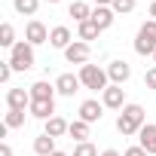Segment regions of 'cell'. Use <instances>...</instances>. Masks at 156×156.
<instances>
[{
  "label": "cell",
  "mask_w": 156,
  "mask_h": 156,
  "mask_svg": "<svg viewBox=\"0 0 156 156\" xmlns=\"http://www.w3.org/2000/svg\"><path fill=\"white\" fill-rule=\"evenodd\" d=\"M147 122H144V107L141 104H126L122 107V113L116 116V132L119 135H138L141 129H144Z\"/></svg>",
  "instance_id": "6da1fadb"
},
{
  "label": "cell",
  "mask_w": 156,
  "mask_h": 156,
  "mask_svg": "<svg viewBox=\"0 0 156 156\" xmlns=\"http://www.w3.org/2000/svg\"><path fill=\"white\" fill-rule=\"evenodd\" d=\"M135 52L138 55H156V22L147 19L135 37Z\"/></svg>",
  "instance_id": "7a4b0ae2"
},
{
  "label": "cell",
  "mask_w": 156,
  "mask_h": 156,
  "mask_svg": "<svg viewBox=\"0 0 156 156\" xmlns=\"http://www.w3.org/2000/svg\"><path fill=\"white\" fill-rule=\"evenodd\" d=\"M107 70H101L98 64H83L80 67V83L86 86V89H95V92H104L107 89Z\"/></svg>",
  "instance_id": "3957f363"
},
{
  "label": "cell",
  "mask_w": 156,
  "mask_h": 156,
  "mask_svg": "<svg viewBox=\"0 0 156 156\" xmlns=\"http://www.w3.org/2000/svg\"><path fill=\"white\" fill-rule=\"evenodd\" d=\"M9 64H12V70H31L34 67V46L28 40H19L9 49Z\"/></svg>",
  "instance_id": "277c9868"
},
{
  "label": "cell",
  "mask_w": 156,
  "mask_h": 156,
  "mask_svg": "<svg viewBox=\"0 0 156 156\" xmlns=\"http://www.w3.org/2000/svg\"><path fill=\"white\" fill-rule=\"evenodd\" d=\"M89 55H92V49H89V43H83V40H73V43L64 49V58H67L70 64H86Z\"/></svg>",
  "instance_id": "5b68a950"
},
{
  "label": "cell",
  "mask_w": 156,
  "mask_h": 156,
  "mask_svg": "<svg viewBox=\"0 0 156 156\" xmlns=\"http://www.w3.org/2000/svg\"><path fill=\"white\" fill-rule=\"evenodd\" d=\"M31 101H34L31 98V89H19L16 86V89L6 92V107L9 110H25V107H31Z\"/></svg>",
  "instance_id": "8992f818"
},
{
  "label": "cell",
  "mask_w": 156,
  "mask_h": 156,
  "mask_svg": "<svg viewBox=\"0 0 156 156\" xmlns=\"http://www.w3.org/2000/svg\"><path fill=\"white\" fill-rule=\"evenodd\" d=\"M83 83H80V76H73V73H61L58 80H55V92L58 95H64V98H73V92L80 89Z\"/></svg>",
  "instance_id": "52a82bcc"
},
{
  "label": "cell",
  "mask_w": 156,
  "mask_h": 156,
  "mask_svg": "<svg viewBox=\"0 0 156 156\" xmlns=\"http://www.w3.org/2000/svg\"><path fill=\"white\" fill-rule=\"evenodd\" d=\"M25 40H28L31 46L49 43V31H46V25H43V22H28V28H25Z\"/></svg>",
  "instance_id": "ba28073f"
},
{
  "label": "cell",
  "mask_w": 156,
  "mask_h": 156,
  "mask_svg": "<svg viewBox=\"0 0 156 156\" xmlns=\"http://www.w3.org/2000/svg\"><path fill=\"white\" fill-rule=\"evenodd\" d=\"M122 101H126V89H122V86H107V89L101 92V104H104V107L122 110Z\"/></svg>",
  "instance_id": "9c48e42d"
},
{
  "label": "cell",
  "mask_w": 156,
  "mask_h": 156,
  "mask_svg": "<svg viewBox=\"0 0 156 156\" xmlns=\"http://www.w3.org/2000/svg\"><path fill=\"white\" fill-rule=\"evenodd\" d=\"M107 76H110L113 86H122L129 76H132V67H129L126 61H110V64H107Z\"/></svg>",
  "instance_id": "30bf717a"
},
{
  "label": "cell",
  "mask_w": 156,
  "mask_h": 156,
  "mask_svg": "<svg viewBox=\"0 0 156 156\" xmlns=\"http://www.w3.org/2000/svg\"><path fill=\"white\" fill-rule=\"evenodd\" d=\"M101 113H104V104H98V101H83V104H80V119L89 122V126L98 122Z\"/></svg>",
  "instance_id": "8fae6325"
},
{
  "label": "cell",
  "mask_w": 156,
  "mask_h": 156,
  "mask_svg": "<svg viewBox=\"0 0 156 156\" xmlns=\"http://www.w3.org/2000/svg\"><path fill=\"white\" fill-rule=\"evenodd\" d=\"M138 138H141V147L147 150V156H156V126L147 122V126L138 132Z\"/></svg>",
  "instance_id": "7c38bea8"
},
{
  "label": "cell",
  "mask_w": 156,
  "mask_h": 156,
  "mask_svg": "<svg viewBox=\"0 0 156 156\" xmlns=\"http://www.w3.org/2000/svg\"><path fill=\"white\" fill-rule=\"evenodd\" d=\"M113 19H116V12H113L110 6H95V9H92V22H95L101 31H107V28L113 25Z\"/></svg>",
  "instance_id": "4fadbf2b"
},
{
  "label": "cell",
  "mask_w": 156,
  "mask_h": 156,
  "mask_svg": "<svg viewBox=\"0 0 156 156\" xmlns=\"http://www.w3.org/2000/svg\"><path fill=\"white\" fill-rule=\"evenodd\" d=\"M73 40H70V31L64 28V25H58V28H52L49 31V46H55V49H67Z\"/></svg>",
  "instance_id": "5bb4252c"
},
{
  "label": "cell",
  "mask_w": 156,
  "mask_h": 156,
  "mask_svg": "<svg viewBox=\"0 0 156 156\" xmlns=\"http://www.w3.org/2000/svg\"><path fill=\"white\" fill-rule=\"evenodd\" d=\"M31 98L34 101H55V86H49L46 80H37L31 86Z\"/></svg>",
  "instance_id": "9a60e30c"
},
{
  "label": "cell",
  "mask_w": 156,
  "mask_h": 156,
  "mask_svg": "<svg viewBox=\"0 0 156 156\" xmlns=\"http://www.w3.org/2000/svg\"><path fill=\"white\" fill-rule=\"evenodd\" d=\"M28 110H31V116H37V119H43V122H46V119H52V116H55V101H31V107H28Z\"/></svg>",
  "instance_id": "2e32d148"
},
{
  "label": "cell",
  "mask_w": 156,
  "mask_h": 156,
  "mask_svg": "<svg viewBox=\"0 0 156 156\" xmlns=\"http://www.w3.org/2000/svg\"><path fill=\"white\" fill-rule=\"evenodd\" d=\"M34 153H37V156H52V153H55V138L46 135V132H43L40 138H34Z\"/></svg>",
  "instance_id": "e0dca14e"
},
{
  "label": "cell",
  "mask_w": 156,
  "mask_h": 156,
  "mask_svg": "<svg viewBox=\"0 0 156 156\" xmlns=\"http://www.w3.org/2000/svg\"><path fill=\"white\" fill-rule=\"evenodd\" d=\"M67 12L73 16V22H76V25H83V22H89V19H92V9H89V3H83V0H73Z\"/></svg>",
  "instance_id": "ac0fdd59"
},
{
  "label": "cell",
  "mask_w": 156,
  "mask_h": 156,
  "mask_svg": "<svg viewBox=\"0 0 156 156\" xmlns=\"http://www.w3.org/2000/svg\"><path fill=\"white\" fill-rule=\"evenodd\" d=\"M70 132V122H64L61 116H52V119H46V135H52V138H61V135H67Z\"/></svg>",
  "instance_id": "d6986e66"
},
{
  "label": "cell",
  "mask_w": 156,
  "mask_h": 156,
  "mask_svg": "<svg viewBox=\"0 0 156 156\" xmlns=\"http://www.w3.org/2000/svg\"><path fill=\"white\" fill-rule=\"evenodd\" d=\"M67 135H70V138H76V141H89V122H83V119H73Z\"/></svg>",
  "instance_id": "ffe728a7"
},
{
  "label": "cell",
  "mask_w": 156,
  "mask_h": 156,
  "mask_svg": "<svg viewBox=\"0 0 156 156\" xmlns=\"http://www.w3.org/2000/svg\"><path fill=\"white\" fill-rule=\"evenodd\" d=\"M98 34H101V28H98V25H95V22H92V19H89V22H83V25H80V40H83V43H86V40H95V37H98Z\"/></svg>",
  "instance_id": "44dd1931"
},
{
  "label": "cell",
  "mask_w": 156,
  "mask_h": 156,
  "mask_svg": "<svg viewBox=\"0 0 156 156\" xmlns=\"http://www.w3.org/2000/svg\"><path fill=\"white\" fill-rule=\"evenodd\" d=\"M0 46H6V49L16 46V31H12L9 22H6V25H0Z\"/></svg>",
  "instance_id": "7402d4cb"
},
{
  "label": "cell",
  "mask_w": 156,
  "mask_h": 156,
  "mask_svg": "<svg viewBox=\"0 0 156 156\" xmlns=\"http://www.w3.org/2000/svg\"><path fill=\"white\" fill-rule=\"evenodd\" d=\"M37 6H40V0H16V12H22V16H34Z\"/></svg>",
  "instance_id": "603a6c76"
},
{
  "label": "cell",
  "mask_w": 156,
  "mask_h": 156,
  "mask_svg": "<svg viewBox=\"0 0 156 156\" xmlns=\"http://www.w3.org/2000/svg\"><path fill=\"white\" fill-rule=\"evenodd\" d=\"M6 126L9 129H22L25 126V110H9L6 113Z\"/></svg>",
  "instance_id": "cb8c5ba5"
},
{
  "label": "cell",
  "mask_w": 156,
  "mask_h": 156,
  "mask_svg": "<svg viewBox=\"0 0 156 156\" xmlns=\"http://www.w3.org/2000/svg\"><path fill=\"white\" fill-rule=\"evenodd\" d=\"M73 156H98V150H95V144H89V141H80L73 147Z\"/></svg>",
  "instance_id": "d4e9b609"
},
{
  "label": "cell",
  "mask_w": 156,
  "mask_h": 156,
  "mask_svg": "<svg viewBox=\"0 0 156 156\" xmlns=\"http://www.w3.org/2000/svg\"><path fill=\"white\" fill-rule=\"evenodd\" d=\"M113 12H132L135 9V0H113Z\"/></svg>",
  "instance_id": "484cf974"
},
{
  "label": "cell",
  "mask_w": 156,
  "mask_h": 156,
  "mask_svg": "<svg viewBox=\"0 0 156 156\" xmlns=\"http://www.w3.org/2000/svg\"><path fill=\"white\" fill-rule=\"evenodd\" d=\"M9 76H12V64L9 61H0V83H6Z\"/></svg>",
  "instance_id": "4316f807"
},
{
  "label": "cell",
  "mask_w": 156,
  "mask_h": 156,
  "mask_svg": "<svg viewBox=\"0 0 156 156\" xmlns=\"http://www.w3.org/2000/svg\"><path fill=\"white\" fill-rule=\"evenodd\" d=\"M144 83H147V89H153V92H156V67H150V70L144 73Z\"/></svg>",
  "instance_id": "83f0119b"
},
{
  "label": "cell",
  "mask_w": 156,
  "mask_h": 156,
  "mask_svg": "<svg viewBox=\"0 0 156 156\" xmlns=\"http://www.w3.org/2000/svg\"><path fill=\"white\" fill-rule=\"evenodd\" d=\"M122 156H147V150H144V147L138 144V147H129V150H126Z\"/></svg>",
  "instance_id": "f1b7e54d"
},
{
  "label": "cell",
  "mask_w": 156,
  "mask_h": 156,
  "mask_svg": "<svg viewBox=\"0 0 156 156\" xmlns=\"http://www.w3.org/2000/svg\"><path fill=\"white\" fill-rule=\"evenodd\" d=\"M0 156H12V147L3 141V144H0Z\"/></svg>",
  "instance_id": "f546056e"
},
{
  "label": "cell",
  "mask_w": 156,
  "mask_h": 156,
  "mask_svg": "<svg viewBox=\"0 0 156 156\" xmlns=\"http://www.w3.org/2000/svg\"><path fill=\"white\" fill-rule=\"evenodd\" d=\"M147 16H150V19L156 22V0H153V3H150V12H147Z\"/></svg>",
  "instance_id": "4dcf8cb0"
},
{
  "label": "cell",
  "mask_w": 156,
  "mask_h": 156,
  "mask_svg": "<svg viewBox=\"0 0 156 156\" xmlns=\"http://www.w3.org/2000/svg\"><path fill=\"white\" fill-rule=\"evenodd\" d=\"M98 6H113V0H95Z\"/></svg>",
  "instance_id": "1f68e13d"
},
{
  "label": "cell",
  "mask_w": 156,
  "mask_h": 156,
  "mask_svg": "<svg viewBox=\"0 0 156 156\" xmlns=\"http://www.w3.org/2000/svg\"><path fill=\"white\" fill-rule=\"evenodd\" d=\"M101 156H119V153H116V150H104Z\"/></svg>",
  "instance_id": "d6a6232c"
},
{
  "label": "cell",
  "mask_w": 156,
  "mask_h": 156,
  "mask_svg": "<svg viewBox=\"0 0 156 156\" xmlns=\"http://www.w3.org/2000/svg\"><path fill=\"white\" fill-rule=\"evenodd\" d=\"M52 156H67V153H61V150H55V153H52Z\"/></svg>",
  "instance_id": "836d02e7"
},
{
  "label": "cell",
  "mask_w": 156,
  "mask_h": 156,
  "mask_svg": "<svg viewBox=\"0 0 156 156\" xmlns=\"http://www.w3.org/2000/svg\"><path fill=\"white\" fill-rule=\"evenodd\" d=\"M46 3H58V0H46Z\"/></svg>",
  "instance_id": "e575fe53"
},
{
  "label": "cell",
  "mask_w": 156,
  "mask_h": 156,
  "mask_svg": "<svg viewBox=\"0 0 156 156\" xmlns=\"http://www.w3.org/2000/svg\"><path fill=\"white\" fill-rule=\"evenodd\" d=\"M153 61H156V55H153Z\"/></svg>",
  "instance_id": "d590c367"
},
{
  "label": "cell",
  "mask_w": 156,
  "mask_h": 156,
  "mask_svg": "<svg viewBox=\"0 0 156 156\" xmlns=\"http://www.w3.org/2000/svg\"><path fill=\"white\" fill-rule=\"evenodd\" d=\"M150 3H153V0H150Z\"/></svg>",
  "instance_id": "8d00e7d4"
}]
</instances>
